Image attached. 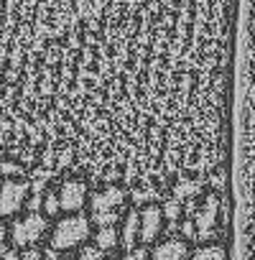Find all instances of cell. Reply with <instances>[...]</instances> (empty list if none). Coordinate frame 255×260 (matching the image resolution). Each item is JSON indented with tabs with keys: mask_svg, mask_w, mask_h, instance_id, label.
<instances>
[{
	"mask_svg": "<svg viewBox=\"0 0 255 260\" xmlns=\"http://www.w3.org/2000/svg\"><path fill=\"white\" fill-rule=\"evenodd\" d=\"M242 0H0V161L34 189L227 194Z\"/></svg>",
	"mask_w": 255,
	"mask_h": 260,
	"instance_id": "cell-1",
	"label": "cell"
},
{
	"mask_svg": "<svg viewBox=\"0 0 255 260\" xmlns=\"http://www.w3.org/2000/svg\"><path fill=\"white\" fill-rule=\"evenodd\" d=\"M131 191L120 184H105L92 191L89 197V217L100 227H112L122 219V214L131 207Z\"/></svg>",
	"mask_w": 255,
	"mask_h": 260,
	"instance_id": "cell-2",
	"label": "cell"
},
{
	"mask_svg": "<svg viewBox=\"0 0 255 260\" xmlns=\"http://www.w3.org/2000/svg\"><path fill=\"white\" fill-rule=\"evenodd\" d=\"M92 235V217H84V214H77V212H69L67 217H61L54 227H51V235H49V242L54 250H74L79 245H84Z\"/></svg>",
	"mask_w": 255,
	"mask_h": 260,
	"instance_id": "cell-3",
	"label": "cell"
},
{
	"mask_svg": "<svg viewBox=\"0 0 255 260\" xmlns=\"http://www.w3.org/2000/svg\"><path fill=\"white\" fill-rule=\"evenodd\" d=\"M49 235H51V222H49V214L44 212H28L26 217L16 219L8 230V240L18 250H34Z\"/></svg>",
	"mask_w": 255,
	"mask_h": 260,
	"instance_id": "cell-4",
	"label": "cell"
},
{
	"mask_svg": "<svg viewBox=\"0 0 255 260\" xmlns=\"http://www.w3.org/2000/svg\"><path fill=\"white\" fill-rule=\"evenodd\" d=\"M28 199H31V179L16 176L0 181V219L21 214V209L28 207Z\"/></svg>",
	"mask_w": 255,
	"mask_h": 260,
	"instance_id": "cell-5",
	"label": "cell"
},
{
	"mask_svg": "<svg viewBox=\"0 0 255 260\" xmlns=\"http://www.w3.org/2000/svg\"><path fill=\"white\" fill-rule=\"evenodd\" d=\"M89 189H92V184L84 181V179H64L56 189L61 212H79L87 204V199L92 197Z\"/></svg>",
	"mask_w": 255,
	"mask_h": 260,
	"instance_id": "cell-6",
	"label": "cell"
},
{
	"mask_svg": "<svg viewBox=\"0 0 255 260\" xmlns=\"http://www.w3.org/2000/svg\"><path fill=\"white\" fill-rule=\"evenodd\" d=\"M164 219H166V214H164V207L158 202H151L143 207V212H141V242L143 245H151L161 237Z\"/></svg>",
	"mask_w": 255,
	"mask_h": 260,
	"instance_id": "cell-7",
	"label": "cell"
},
{
	"mask_svg": "<svg viewBox=\"0 0 255 260\" xmlns=\"http://www.w3.org/2000/svg\"><path fill=\"white\" fill-rule=\"evenodd\" d=\"M189 240L186 237H169L161 245H156L151 260H189Z\"/></svg>",
	"mask_w": 255,
	"mask_h": 260,
	"instance_id": "cell-8",
	"label": "cell"
},
{
	"mask_svg": "<svg viewBox=\"0 0 255 260\" xmlns=\"http://www.w3.org/2000/svg\"><path fill=\"white\" fill-rule=\"evenodd\" d=\"M120 242L128 250H133L136 242H141V212H131L125 219V227H122V235H120Z\"/></svg>",
	"mask_w": 255,
	"mask_h": 260,
	"instance_id": "cell-9",
	"label": "cell"
},
{
	"mask_svg": "<svg viewBox=\"0 0 255 260\" xmlns=\"http://www.w3.org/2000/svg\"><path fill=\"white\" fill-rule=\"evenodd\" d=\"M189 260H230V250L222 242H207L192 252Z\"/></svg>",
	"mask_w": 255,
	"mask_h": 260,
	"instance_id": "cell-10",
	"label": "cell"
},
{
	"mask_svg": "<svg viewBox=\"0 0 255 260\" xmlns=\"http://www.w3.org/2000/svg\"><path fill=\"white\" fill-rule=\"evenodd\" d=\"M97 247H102V250H112L117 242H120V235H117V230L115 227H100V232H97Z\"/></svg>",
	"mask_w": 255,
	"mask_h": 260,
	"instance_id": "cell-11",
	"label": "cell"
},
{
	"mask_svg": "<svg viewBox=\"0 0 255 260\" xmlns=\"http://www.w3.org/2000/svg\"><path fill=\"white\" fill-rule=\"evenodd\" d=\"M77 260H107V257H105V250H102V247L87 245V247H82V252H79Z\"/></svg>",
	"mask_w": 255,
	"mask_h": 260,
	"instance_id": "cell-12",
	"label": "cell"
},
{
	"mask_svg": "<svg viewBox=\"0 0 255 260\" xmlns=\"http://www.w3.org/2000/svg\"><path fill=\"white\" fill-rule=\"evenodd\" d=\"M120 260H148V252L143 247H133V250H128Z\"/></svg>",
	"mask_w": 255,
	"mask_h": 260,
	"instance_id": "cell-13",
	"label": "cell"
}]
</instances>
